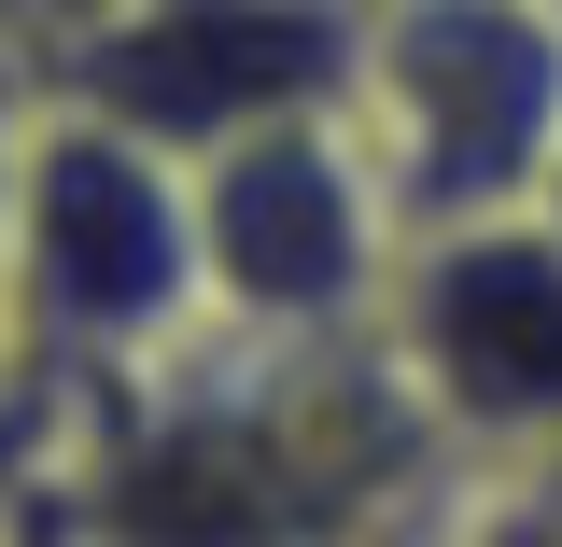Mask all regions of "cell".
Wrapping results in <instances>:
<instances>
[{"mask_svg":"<svg viewBox=\"0 0 562 547\" xmlns=\"http://www.w3.org/2000/svg\"><path fill=\"white\" fill-rule=\"evenodd\" d=\"M0 309H14V351H43L57 379H127L140 351H183V323L211 309L198 169L43 99L29 155H14Z\"/></svg>","mask_w":562,"mask_h":547,"instance_id":"1","label":"cell"},{"mask_svg":"<svg viewBox=\"0 0 562 547\" xmlns=\"http://www.w3.org/2000/svg\"><path fill=\"white\" fill-rule=\"evenodd\" d=\"M351 140L408 239L535 210L562 155V14L549 0H366Z\"/></svg>","mask_w":562,"mask_h":547,"instance_id":"2","label":"cell"},{"mask_svg":"<svg viewBox=\"0 0 562 547\" xmlns=\"http://www.w3.org/2000/svg\"><path fill=\"white\" fill-rule=\"evenodd\" d=\"M366 84V0H99L43 43V99L211 169L254 127L351 113Z\"/></svg>","mask_w":562,"mask_h":547,"instance_id":"3","label":"cell"},{"mask_svg":"<svg viewBox=\"0 0 562 547\" xmlns=\"http://www.w3.org/2000/svg\"><path fill=\"white\" fill-rule=\"evenodd\" d=\"M198 253H211V309L239 338H351L408 267V225L380 197L351 113H310V127L225 140L198 169Z\"/></svg>","mask_w":562,"mask_h":547,"instance_id":"4","label":"cell"},{"mask_svg":"<svg viewBox=\"0 0 562 547\" xmlns=\"http://www.w3.org/2000/svg\"><path fill=\"white\" fill-rule=\"evenodd\" d=\"M380 338L408 365L436 435H492V449H562V225L549 210H492V225H436L380 295Z\"/></svg>","mask_w":562,"mask_h":547,"instance_id":"5","label":"cell"},{"mask_svg":"<svg viewBox=\"0 0 562 547\" xmlns=\"http://www.w3.org/2000/svg\"><path fill=\"white\" fill-rule=\"evenodd\" d=\"M520 520H535V547H562V449H549V478H535V505H520Z\"/></svg>","mask_w":562,"mask_h":547,"instance_id":"6","label":"cell"},{"mask_svg":"<svg viewBox=\"0 0 562 547\" xmlns=\"http://www.w3.org/2000/svg\"><path fill=\"white\" fill-rule=\"evenodd\" d=\"M14 155H29V113L0 99V225H14Z\"/></svg>","mask_w":562,"mask_h":547,"instance_id":"7","label":"cell"},{"mask_svg":"<svg viewBox=\"0 0 562 547\" xmlns=\"http://www.w3.org/2000/svg\"><path fill=\"white\" fill-rule=\"evenodd\" d=\"M70 14H99V0H43V43H57V29H70Z\"/></svg>","mask_w":562,"mask_h":547,"instance_id":"8","label":"cell"},{"mask_svg":"<svg viewBox=\"0 0 562 547\" xmlns=\"http://www.w3.org/2000/svg\"><path fill=\"white\" fill-rule=\"evenodd\" d=\"M0 29H43V0H0Z\"/></svg>","mask_w":562,"mask_h":547,"instance_id":"9","label":"cell"},{"mask_svg":"<svg viewBox=\"0 0 562 547\" xmlns=\"http://www.w3.org/2000/svg\"><path fill=\"white\" fill-rule=\"evenodd\" d=\"M535 210H549V225H562V155H549V197H535Z\"/></svg>","mask_w":562,"mask_h":547,"instance_id":"10","label":"cell"},{"mask_svg":"<svg viewBox=\"0 0 562 547\" xmlns=\"http://www.w3.org/2000/svg\"><path fill=\"white\" fill-rule=\"evenodd\" d=\"M549 14H562V0H549Z\"/></svg>","mask_w":562,"mask_h":547,"instance_id":"11","label":"cell"}]
</instances>
